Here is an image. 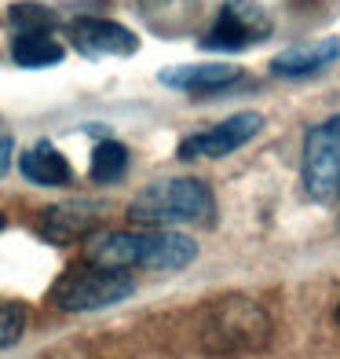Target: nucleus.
I'll return each instance as SVG.
<instances>
[{
	"mask_svg": "<svg viewBox=\"0 0 340 359\" xmlns=\"http://www.w3.org/2000/svg\"><path fill=\"white\" fill-rule=\"evenodd\" d=\"M85 257L88 264L99 268H154V271H180L187 268L198 246L194 238L180 231H165V227H150V231H106V235H92L85 242Z\"/></svg>",
	"mask_w": 340,
	"mask_h": 359,
	"instance_id": "nucleus-1",
	"label": "nucleus"
},
{
	"mask_svg": "<svg viewBox=\"0 0 340 359\" xmlns=\"http://www.w3.org/2000/svg\"><path fill=\"white\" fill-rule=\"evenodd\" d=\"M198 341H201V352L216 355V359H238V355L264 352L271 341V316L253 297L231 293V297H220L205 308Z\"/></svg>",
	"mask_w": 340,
	"mask_h": 359,
	"instance_id": "nucleus-2",
	"label": "nucleus"
},
{
	"mask_svg": "<svg viewBox=\"0 0 340 359\" xmlns=\"http://www.w3.org/2000/svg\"><path fill=\"white\" fill-rule=\"evenodd\" d=\"M213 217V191L201 180L190 176H172L143 187L132 205L128 220L139 227H172V224H198Z\"/></svg>",
	"mask_w": 340,
	"mask_h": 359,
	"instance_id": "nucleus-3",
	"label": "nucleus"
},
{
	"mask_svg": "<svg viewBox=\"0 0 340 359\" xmlns=\"http://www.w3.org/2000/svg\"><path fill=\"white\" fill-rule=\"evenodd\" d=\"M136 279L118 268H99V264H80L62 271L52 283L48 297L59 312H95V308H110L125 297H132Z\"/></svg>",
	"mask_w": 340,
	"mask_h": 359,
	"instance_id": "nucleus-4",
	"label": "nucleus"
},
{
	"mask_svg": "<svg viewBox=\"0 0 340 359\" xmlns=\"http://www.w3.org/2000/svg\"><path fill=\"white\" fill-rule=\"evenodd\" d=\"M304 191L330 205L340 198V114L307 128L304 140Z\"/></svg>",
	"mask_w": 340,
	"mask_h": 359,
	"instance_id": "nucleus-5",
	"label": "nucleus"
},
{
	"mask_svg": "<svg viewBox=\"0 0 340 359\" xmlns=\"http://www.w3.org/2000/svg\"><path fill=\"white\" fill-rule=\"evenodd\" d=\"M271 37V15L256 0H223L213 29L198 41L205 52H246Z\"/></svg>",
	"mask_w": 340,
	"mask_h": 359,
	"instance_id": "nucleus-6",
	"label": "nucleus"
},
{
	"mask_svg": "<svg viewBox=\"0 0 340 359\" xmlns=\"http://www.w3.org/2000/svg\"><path fill=\"white\" fill-rule=\"evenodd\" d=\"M70 44L77 48L85 59H106V55H136L139 52V37L128 26L99 19V15H80L70 22Z\"/></svg>",
	"mask_w": 340,
	"mask_h": 359,
	"instance_id": "nucleus-7",
	"label": "nucleus"
},
{
	"mask_svg": "<svg viewBox=\"0 0 340 359\" xmlns=\"http://www.w3.org/2000/svg\"><path fill=\"white\" fill-rule=\"evenodd\" d=\"M264 128V118L260 114H234V118H227L223 125L208 128V133H198V136H187L180 143V158L190 161V158H227L234 154L238 147H246L256 133Z\"/></svg>",
	"mask_w": 340,
	"mask_h": 359,
	"instance_id": "nucleus-8",
	"label": "nucleus"
},
{
	"mask_svg": "<svg viewBox=\"0 0 340 359\" xmlns=\"http://www.w3.org/2000/svg\"><path fill=\"white\" fill-rule=\"evenodd\" d=\"M157 81L172 92H190V95H208V92H223L241 81L238 62H190V67H172L161 70Z\"/></svg>",
	"mask_w": 340,
	"mask_h": 359,
	"instance_id": "nucleus-9",
	"label": "nucleus"
},
{
	"mask_svg": "<svg viewBox=\"0 0 340 359\" xmlns=\"http://www.w3.org/2000/svg\"><path fill=\"white\" fill-rule=\"evenodd\" d=\"M103 220V209L95 202H62V205H48L44 217L37 220L41 235L52 238V242H77V238H88L95 235V227Z\"/></svg>",
	"mask_w": 340,
	"mask_h": 359,
	"instance_id": "nucleus-10",
	"label": "nucleus"
},
{
	"mask_svg": "<svg viewBox=\"0 0 340 359\" xmlns=\"http://www.w3.org/2000/svg\"><path fill=\"white\" fill-rule=\"evenodd\" d=\"M340 59V37H322V41H311V44H297V48H285L282 55H274L271 70L278 77H311V74H322L330 70L333 62Z\"/></svg>",
	"mask_w": 340,
	"mask_h": 359,
	"instance_id": "nucleus-11",
	"label": "nucleus"
},
{
	"mask_svg": "<svg viewBox=\"0 0 340 359\" xmlns=\"http://www.w3.org/2000/svg\"><path fill=\"white\" fill-rule=\"evenodd\" d=\"M19 169H22V176L29 180V184H41V187H66L73 180L70 161L62 158L55 151V143H48V140H41V143L29 147V151H22Z\"/></svg>",
	"mask_w": 340,
	"mask_h": 359,
	"instance_id": "nucleus-12",
	"label": "nucleus"
},
{
	"mask_svg": "<svg viewBox=\"0 0 340 359\" xmlns=\"http://www.w3.org/2000/svg\"><path fill=\"white\" fill-rule=\"evenodd\" d=\"M66 48H62L52 34H15L11 41V59L26 70H44V67H59Z\"/></svg>",
	"mask_w": 340,
	"mask_h": 359,
	"instance_id": "nucleus-13",
	"label": "nucleus"
},
{
	"mask_svg": "<svg viewBox=\"0 0 340 359\" xmlns=\"http://www.w3.org/2000/svg\"><path fill=\"white\" fill-rule=\"evenodd\" d=\"M128 169V147L118 143V140H103V143H95V151H92V180L95 184H118V180L125 176Z\"/></svg>",
	"mask_w": 340,
	"mask_h": 359,
	"instance_id": "nucleus-14",
	"label": "nucleus"
},
{
	"mask_svg": "<svg viewBox=\"0 0 340 359\" xmlns=\"http://www.w3.org/2000/svg\"><path fill=\"white\" fill-rule=\"evenodd\" d=\"M8 22L15 26V34H52L59 26V15L37 0H19L8 8Z\"/></svg>",
	"mask_w": 340,
	"mask_h": 359,
	"instance_id": "nucleus-15",
	"label": "nucleus"
},
{
	"mask_svg": "<svg viewBox=\"0 0 340 359\" xmlns=\"http://www.w3.org/2000/svg\"><path fill=\"white\" fill-rule=\"evenodd\" d=\"M139 11L150 26H157L161 34H169V29L183 26L198 8H194V0H139Z\"/></svg>",
	"mask_w": 340,
	"mask_h": 359,
	"instance_id": "nucleus-16",
	"label": "nucleus"
},
{
	"mask_svg": "<svg viewBox=\"0 0 340 359\" xmlns=\"http://www.w3.org/2000/svg\"><path fill=\"white\" fill-rule=\"evenodd\" d=\"M26 334V308L15 301H0V348H11Z\"/></svg>",
	"mask_w": 340,
	"mask_h": 359,
	"instance_id": "nucleus-17",
	"label": "nucleus"
},
{
	"mask_svg": "<svg viewBox=\"0 0 340 359\" xmlns=\"http://www.w3.org/2000/svg\"><path fill=\"white\" fill-rule=\"evenodd\" d=\"M11 151H15L11 136H0V176H8V169H11Z\"/></svg>",
	"mask_w": 340,
	"mask_h": 359,
	"instance_id": "nucleus-18",
	"label": "nucleus"
},
{
	"mask_svg": "<svg viewBox=\"0 0 340 359\" xmlns=\"http://www.w3.org/2000/svg\"><path fill=\"white\" fill-rule=\"evenodd\" d=\"M337 323H340V308H337Z\"/></svg>",
	"mask_w": 340,
	"mask_h": 359,
	"instance_id": "nucleus-19",
	"label": "nucleus"
},
{
	"mask_svg": "<svg viewBox=\"0 0 340 359\" xmlns=\"http://www.w3.org/2000/svg\"><path fill=\"white\" fill-rule=\"evenodd\" d=\"M0 227H4V217H0Z\"/></svg>",
	"mask_w": 340,
	"mask_h": 359,
	"instance_id": "nucleus-20",
	"label": "nucleus"
}]
</instances>
